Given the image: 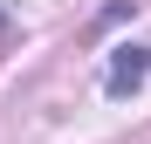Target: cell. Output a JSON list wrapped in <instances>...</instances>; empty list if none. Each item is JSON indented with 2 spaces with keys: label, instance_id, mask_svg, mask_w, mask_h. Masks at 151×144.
Segmentation results:
<instances>
[{
  "label": "cell",
  "instance_id": "1",
  "mask_svg": "<svg viewBox=\"0 0 151 144\" xmlns=\"http://www.w3.org/2000/svg\"><path fill=\"white\" fill-rule=\"evenodd\" d=\"M151 76V48H137V41H124L117 55H110V96H131L137 82Z\"/></svg>",
  "mask_w": 151,
  "mask_h": 144
}]
</instances>
